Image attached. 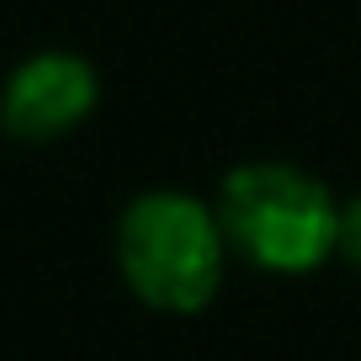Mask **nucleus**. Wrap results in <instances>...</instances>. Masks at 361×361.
Masks as SVG:
<instances>
[{
  "instance_id": "nucleus-1",
  "label": "nucleus",
  "mask_w": 361,
  "mask_h": 361,
  "mask_svg": "<svg viewBox=\"0 0 361 361\" xmlns=\"http://www.w3.org/2000/svg\"><path fill=\"white\" fill-rule=\"evenodd\" d=\"M112 255L128 293L154 314H202L228 276V234L207 197L154 186L117 213Z\"/></svg>"
},
{
  "instance_id": "nucleus-2",
  "label": "nucleus",
  "mask_w": 361,
  "mask_h": 361,
  "mask_svg": "<svg viewBox=\"0 0 361 361\" xmlns=\"http://www.w3.org/2000/svg\"><path fill=\"white\" fill-rule=\"evenodd\" d=\"M218 224L245 266L266 276H314L340 255V197L293 159H245L218 180Z\"/></svg>"
},
{
  "instance_id": "nucleus-3",
  "label": "nucleus",
  "mask_w": 361,
  "mask_h": 361,
  "mask_svg": "<svg viewBox=\"0 0 361 361\" xmlns=\"http://www.w3.org/2000/svg\"><path fill=\"white\" fill-rule=\"evenodd\" d=\"M102 106V69L69 48H37L0 85V133L16 144H59Z\"/></svg>"
},
{
  "instance_id": "nucleus-4",
  "label": "nucleus",
  "mask_w": 361,
  "mask_h": 361,
  "mask_svg": "<svg viewBox=\"0 0 361 361\" xmlns=\"http://www.w3.org/2000/svg\"><path fill=\"white\" fill-rule=\"evenodd\" d=\"M340 255L361 271V192L340 202Z\"/></svg>"
}]
</instances>
